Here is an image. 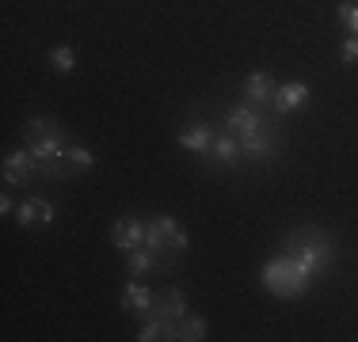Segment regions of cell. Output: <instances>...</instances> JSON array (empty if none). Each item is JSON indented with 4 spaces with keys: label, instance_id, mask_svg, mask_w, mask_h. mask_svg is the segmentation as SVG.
<instances>
[{
    "label": "cell",
    "instance_id": "cell-1",
    "mask_svg": "<svg viewBox=\"0 0 358 342\" xmlns=\"http://www.w3.org/2000/svg\"><path fill=\"white\" fill-rule=\"evenodd\" d=\"M23 144L31 149V156L38 160V171L42 179H50V183H69L73 179V168H69V137L65 130L54 122V118L46 114H35L23 122Z\"/></svg>",
    "mask_w": 358,
    "mask_h": 342
},
{
    "label": "cell",
    "instance_id": "cell-2",
    "mask_svg": "<svg viewBox=\"0 0 358 342\" xmlns=\"http://www.w3.org/2000/svg\"><path fill=\"white\" fill-rule=\"evenodd\" d=\"M282 251L294 255L297 262H305L313 274H324V270L336 267L339 247H336V236L331 232H324L317 225H301V228H294V232L282 236Z\"/></svg>",
    "mask_w": 358,
    "mask_h": 342
},
{
    "label": "cell",
    "instance_id": "cell-3",
    "mask_svg": "<svg viewBox=\"0 0 358 342\" xmlns=\"http://www.w3.org/2000/svg\"><path fill=\"white\" fill-rule=\"evenodd\" d=\"M259 281H263V289L267 293H275V297H286V301H294V297H305L313 289V281H317V274H313L305 262H297L294 255H286V251H278L275 259L263 267L259 274Z\"/></svg>",
    "mask_w": 358,
    "mask_h": 342
},
{
    "label": "cell",
    "instance_id": "cell-4",
    "mask_svg": "<svg viewBox=\"0 0 358 342\" xmlns=\"http://www.w3.org/2000/svg\"><path fill=\"white\" fill-rule=\"evenodd\" d=\"M145 247H149L160 262H168L172 255H183L187 247H191V236H187V228L179 225L176 217H164V213H160V217L145 221Z\"/></svg>",
    "mask_w": 358,
    "mask_h": 342
},
{
    "label": "cell",
    "instance_id": "cell-5",
    "mask_svg": "<svg viewBox=\"0 0 358 342\" xmlns=\"http://www.w3.org/2000/svg\"><path fill=\"white\" fill-rule=\"evenodd\" d=\"M282 149V130L275 122H267L263 130L255 133H244L241 137V152H244V164H267V160L278 156Z\"/></svg>",
    "mask_w": 358,
    "mask_h": 342
},
{
    "label": "cell",
    "instance_id": "cell-6",
    "mask_svg": "<svg viewBox=\"0 0 358 342\" xmlns=\"http://www.w3.org/2000/svg\"><path fill=\"white\" fill-rule=\"evenodd\" d=\"M202 160H206L210 171H225V168H236L244 164V152H241V137L233 130H221L214 137V144H210L206 152H202Z\"/></svg>",
    "mask_w": 358,
    "mask_h": 342
},
{
    "label": "cell",
    "instance_id": "cell-7",
    "mask_svg": "<svg viewBox=\"0 0 358 342\" xmlns=\"http://www.w3.org/2000/svg\"><path fill=\"white\" fill-rule=\"evenodd\" d=\"M0 171H4V186H27L35 175H42V171H38V160L31 156L27 144H23L20 152H8V156H4V168H0Z\"/></svg>",
    "mask_w": 358,
    "mask_h": 342
},
{
    "label": "cell",
    "instance_id": "cell-8",
    "mask_svg": "<svg viewBox=\"0 0 358 342\" xmlns=\"http://www.w3.org/2000/svg\"><path fill=\"white\" fill-rule=\"evenodd\" d=\"M267 122H271V118L263 114L259 107H252V103H236V107H229V110H225V130H233L236 137L263 130Z\"/></svg>",
    "mask_w": 358,
    "mask_h": 342
},
{
    "label": "cell",
    "instance_id": "cell-9",
    "mask_svg": "<svg viewBox=\"0 0 358 342\" xmlns=\"http://www.w3.org/2000/svg\"><path fill=\"white\" fill-rule=\"evenodd\" d=\"M110 244H115V251L130 255L138 251V247H145V221L141 217H122L110 225Z\"/></svg>",
    "mask_w": 358,
    "mask_h": 342
},
{
    "label": "cell",
    "instance_id": "cell-10",
    "mask_svg": "<svg viewBox=\"0 0 358 342\" xmlns=\"http://www.w3.org/2000/svg\"><path fill=\"white\" fill-rule=\"evenodd\" d=\"M313 96V88L305 80H294V84H278V91H275V99H271V110H275L278 118H286V114H294V110H301L305 103H309Z\"/></svg>",
    "mask_w": 358,
    "mask_h": 342
},
{
    "label": "cell",
    "instance_id": "cell-11",
    "mask_svg": "<svg viewBox=\"0 0 358 342\" xmlns=\"http://www.w3.org/2000/svg\"><path fill=\"white\" fill-rule=\"evenodd\" d=\"M152 304H157V293H152L141 278L126 281V289H122V308H126V312L138 315V320H145V315H152Z\"/></svg>",
    "mask_w": 358,
    "mask_h": 342
},
{
    "label": "cell",
    "instance_id": "cell-12",
    "mask_svg": "<svg viewBox=\"0 0 358 342\" xmlns=\"http://www.w3.org/2000/svg\"><path fill=\"white\" fill-rule=\"evenodd\" d=\"M15 221H20L23 228H31V225H54V221H57V205L46 202V198H23L20 205H15Z\"/></svg>",
    "mask_w": 358,
    "mask_h": 342
},
{
    "label": "cell",
    "instance_id": "cell-13",
    "mask_svg": "<svg viewBox=\"0 0 358 342\" xmlns=\"http://www.w3.org/2000/svg\"><path fill=\"white\" fill-rule=\"evenodd\" d=\"M244 103H252V107H259V110H267L271 107V99H275V91H278V80L271 73H252L248 80H244Z\"/></svg>",
    "mask_w": 358,
    "mask_h": 342
},
{
    "label": "cell",
    "instance_id": "cell-14",
    "mask_svg": "<svg viewBox=\"0 0 358 342\" xmlns=\"http://www.w3.org/2000/svg\"><path fill=\"white\" fill-rule=\"evenodd\" d=\"M152 315H160L164 323H176L187 315V297L183 289H164V293H157V304H152Z\"/></svg>",
    "mask_w": 358,
    "mask_h": 342
},
{
    "label": "cell",
    "instance_id": "cell-15",
    "mask_svg": "<svg viewBox=\"0 0 358 342\" xmlns=\"http://www.w3.org/2000/svg\"><path fill=\"white\" fill-rule=\"evenodd\" d=\"M214 137H217V133L210 130L206 122H191V126H183V130H179L176 141L183 144L187 152H199V156H202V152H206L210 144H214Z\"/></svg>",
    "mask_w": 358,
    "mask_h": 342
},
{
    "label": "cell",
    "instance_id": "cell-16",
    "mask_svg": "<svg viewBox=\"0 0 358 342\" xmlns=\"http://www.w3.org/2000/svg\"><path fill=\"white\" fill-rule=\"evenodd\" d=\"M210 335V323L202 320V315H191L187 312L183 320H176V342H199Z\"/></svg>",
    "mask_w": 358,
    "mask_h": 342
},
{
    "label": "cell",
    "instance_id": "cell-17",
    "mask_svg": "<svg viewBox=\"0 0 358 342\" xmlns=\"http://www.w3.org/2000/svg\"><path fill=\"white\" fill-rule=\"evenodd\" d=\"M157 267H160V259L149 251V247H138V251L126 255V270H130L134 278H145V274H152Z\"/></svg>",
    "mask_w": 358,
    "mask_h": 342
},
{
    "label": "cell",
    "instance_id": "cell-18",
    "mask_svg": "<svg viewBox=\"0 0 358 342\" xmlns=\"http://www.w3.org/2000/svg\"><path fill=\"white\" fill-rule=\"evenodd\" d=\"M69 168H73V175H80V171H92L96 168V152L92 149H84V144H69Z\"/></svg>",
    "mask_w": 358,
    "mask_h": 342
},
{
    "label": "cell",
    "instance_id": "cell-19",
    "mask_svg": "<svg viewBox=\"0 0 358 342\" xmlns=\"http://www.w3.org/2000/svg\"><path fill=\"white\" fill-rule=\"evenodd\" d=\"M157 339H168V323L160 315H145L138 327V342H157Z\"/></svg>",
    "mask_w": 358,
    "mask_h": 342
},
{
    "label": "cell",
    "instance_id": "cell-20",
    "mask_svg": "<svg viewBox=\"0 0 358 342\" xmlns=\"http://www.w3.org/2000/svg\"><path fill=\"white\" fill-rule=\"evenodd\" d=\"M50 68H54V73H73L76 68V50L73 46H54L50 50Z\"/></svg>",
    "mask_w": 358,
    "mask_h": 342
},
{
    "label": "cell",
    "instance_id": "cell-21",
    "mask_svg": "<svg viewBox=\"0 0 358 342\" xmlns=\"http://www.w3.org/2000/svg\"><path fill=\"white\" fill-rule=\"evenodd\" d=\"M336 20L343 23L351 34H358V4H351V0H339V4H336Z\"/></svg>",
    "mask_w": 358,
    "mask_h": 342
},
{
    "label": "cell",
    "instance_id": "cell-22",
    "mask_svg": "<svg viewBox=\"0 0 358 342\" xmlns=\"http://www.w3.org/2000/svg\"><path fill=\"white\" fill-rule=\"evenodd\" d=\"M343 65H358V34L343 42Z\"/></svg>",
    "mask_w": 358,
    "mask_h": 342
},
{
    "label": "cell",
    "instance_id": "cell-23",
    "mask_svg": "<svg viewBox=\"0 0 358 342\" xmlns=\"http://www.w3.org/2000/svg\"><path fill=\"white\" fill-rule=\"evenodd\" d=\"M0 213H4V217H15V202H12V194H4V198H0Z\"/></svg>",
    "mask_w": 358,
    "mask_h": 342
}]
</instances>
